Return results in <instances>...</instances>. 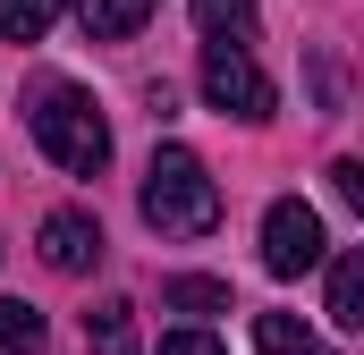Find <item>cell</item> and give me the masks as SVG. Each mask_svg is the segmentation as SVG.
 <instances>
[{"label": "cell", "mask_w": 364, "mask_h": 355, "mask_svg": "<svg viewBox=\"0 0 364 355\" xmlns=\"http://www.w3.org/2000/svg\"><path fill=\"white\" fill-rule=\"evenodd\" d=\"M34 144L60 161L68 178H93V170H110V119L93 110V93L85 85H68V77H34Z\"/></svg>", "instance_id": "6da1fadb"}, {"label": "cell", "mask_w": 364, "mask_h": 355, "mask_svg": "<svg viewBox=\"0 0 364 355\" xmlns=\"http://www.w3.org/2000/svg\"><path fill=\"white\" fill-rule=\"evenodd\" d=\"M144 220L161 237H212L220 229V186H212V170L186 144H161L153 153V170H144Z\"/></svg>", "instance_id": "7a4b0ae2"}, {"label": "cell", "mask_w": 364, "mask_h": 355, "mask_svg": "<svg viewBox=\"0 0 364 355\" xmlns=\"http://www.w3.org/2000/svg\"><path fill=\"white\" fill-rule=\"evenodd\" d=\"M203 102L255 127V119H272V110H279V85L263 77V68H255V60H246V51L212 43V51H203Z\"/></svg>", "instance_id": "3957f363"}, {"label": "cell", "mask_w": 364, "mask_h": 355, "mask_svg": "<svg viewBox=\"0 0 364 355\" xmlns=\"http://www.w3.org/2000/svg\"><path fill=\"white\" fill-rule=\"evenodd\" d=\"M314 263H322V220H314V203L279 195L272 212H263V271L272 279H305Z\"/></svg>", "instance_id": "277c9868"}, {"label": "cell", "mask_w": 364, "mask_h": 355, "mask_svg": "<svg viewBox=\"0 0 364 355\" xmlns=\"http://www.w3.org/2000/svg\"><path fill=\"white\" fill-rule=\"evenodd\" d=\"M34 246H43V263H51V271H68V279H77V271L102 263V220L77 212V203H60V212L43 220V237H34Z\"/></svg>", "instance_id": "5b68a950"}, {"label": "cell", "mask_w": 364, "mask_h": 355, "mask_svg": "<svg viewBox=\"0 0 364 355\" xmlns=\"http://www.w3.org/2000/svg\"><path fill=\"white\" fill-rule=\"evenodd\" d=\"M153 9L161 0H77V26H85V43H127Z\"/></svg>", "instance_id": "8992f818"}, {"label": "cell", "mask_w": 364, "mask_h": 355, "mask_svg": "<svg viewBox=\"0 0 364 355\" xmlns=\"http://www.w3.org/2000/svg\"><path fill=\"white\" fill-rule=\"evenodd\" d=\"M195 9V26L212 34V43H229V51H246L255 34H263V17H255V0H186Z\"/></svg>", "instance_id": "52a82bcc"}, {"label": "cell", "mask_w": 364, "mask_h": 355, "mask_svg": "<svg viewBox=\"0 0 364 355\" xmlns=\"http://www.w3.org/2000/svg\"><path fill=\"white\" fill-rule=\"evenodd\" d=\"M85 339H93V355H144L136 347V305H127V296H102V305H93Z\"/></svg>", "instance_id": "ba28073f"}, {"label": "cell", "mask_w": 364, "mask_h": 355, "mask_svg": "<svg viewBox=\"0 0 364 355\" xmlns=\"http://www.w3.org/2000/svg\"><path fill=\"white\" fill-rule=\"evenodd\" d=\"M331 322L339 330H364V246H348L331 263Z\"/></svg>", "instance_id": "9c48e42d"}, {"label": "cell", "mask_w": 364, "mask_h": 355, "mask_svg": "<svg viewBox=\"0 0 364 355\" xmlns=\"http://www.w3.org/2000/svg\"><path fill=\"white\" fill-rule=\"evenodd\" d=\"M161 305H170V313H195V322H203V313H229V279L186 271V279H170V288H161Z\"/></svg>", "instance_id": "30bf717a"}, {"label": "cell", "mask_w": 364, "mask_h": 355, "mask_svg": "<svg viewBox=\"0 0 364 355\" xmlns=\"http://www.w3.org/2000/svg\"><path fill=\"white\" fill-rule=\"evenodd\" d=\"M255 347L263 355H322V339H314L296 313H255Z\"/></svg>", "instance_id": "8fae6325"}, {"label": "cell", "mask_w": 364, "mask_h": 355, "mask_svg": "<svg viewBox=\"0 0 364 355\" xmlns=\"http://www.w3.org/2000/svg\"><path fill=\"white\" fill-rule=\"evenodd\" d=\"M60 9H68V0H0V34H9V43H43V34L60 26Z\"/></svg>", "instance_id": "7c38bea8"}, {"label": "cell", "mask_w": 364, "mask_h": 355, "mask_svg": "<svg viewBox=\"0 0 364 355\" xmlns=\"http://www.w3.org/2000/svg\"><path fill=\"white\" fill-rule=\"evenodd\" d=\"M0 355H43V313L0 296Z\"/></svg>", "instance_id": "4fadbf2b"}, {"label": "cell", "mask_w": 364, "mask_h": 355, "mask_svg": "<svg viewBox=\"0 0 364 355\" xmlns=\"http://www.w3.org/2000/svg\"><path fill=\"white\" fill-rule=\"evenodd\" d=\"M331 186H339V203L364 220V161H331Z\"/></svg>", "instance_id": "5bb4252c"}, {"label": "cell", "mask_w": 364, "mask_h": 355, "mask_svg": "<svg viewBox=\"0 0 364 355\" xmlns=\"http://www.w3.org/2000/svg\"><path fill=\"white\" fill-rule=\"evenodd\" d=\"M161 355H229V347H220L212 330H170V339H161Z\"/></svg>", "instance_id": "9a60e30c"}]
</instances>
